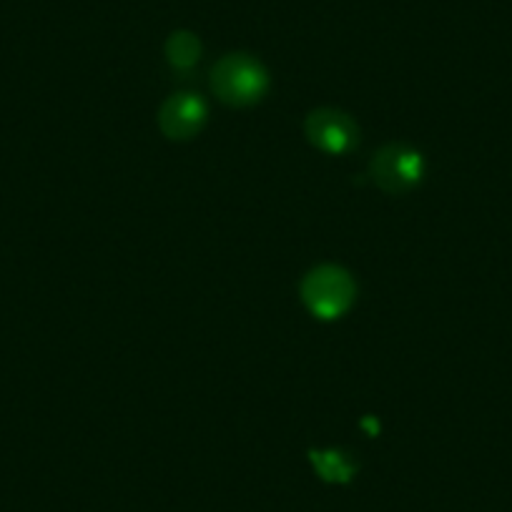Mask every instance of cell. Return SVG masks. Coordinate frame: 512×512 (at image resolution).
Returning a JSON list of instances; mask_svg holds the SVG:
<instances>
[{
  "mask_svg": "<svg viewBox=\"0 0 512 512\" xmlns=\"http://www.w3.org/2000/svg\"><path fill=\"white\" fill-rule=\"evenodd\" d=\"M211 88L219 101L229 103V106H251L264 98L269 88V76L256 58L234 53V56L221 58L214 66Z\"/></svg>",
  "mask_w": 512,
  "mask_h": 512,
  "instance_id": "1",
  "label": "cell"
},
{
  "mask_svg": "<svg viewBox=\"0 0 512 512\" xmlns=\"http://www.w3.org/2000/svg\"><path fill=\"white\" fill-rule=\"evenodd\" d=\"M302 299L314 317L337 319L352 307L354 282L344 269L324 264L304 277Z\"/></svg>",
  "mask_w": 512,
  "mask_h": 512,
  "instance_id": "2",
  "label": "cell"
},
{
  "mask_svg": "<svg viewBox=\"0 0 512 512\" xmlns=\"http://www.w3.org/2000/svg\"><path fill=\"white\" fill-rule=\"evenodd\" d=\"M425 174V161L420 151L405 144H390L379 149L369 161V176L387 194H405L415 189Z\"/></svg>",
  "mask_w": 512,
  "mask_h": 512,
  "instance_id": "3",
  "label": "cell"
},
{
  "mask_svg": "<svg viewBox=\"0 0 512 512\" xmlns=\"http://www.w3.org/2000/svg\"><path fill=\"white\" fill-rule=\"evenodd\" d=\"M307 136L324 154H347L359 139V128L347 113L337 108H319L307 116Z\"/></svg>",
  "mask_w": 512,
  "mask_h": 512,
  "instance_id": "4",
  "label": "cell"
},
{
  "mask_svg": "<svg viewBox=\"0 0 512 512\" xmlns=\"http://www.w3.org/2000/svg\"><path fill=\"white\" fill-rule=\"evenodd\" d=\"M204 121L206 103L196 93H176L159 111L161 131L174 141H184L199 134Z\"/></svg>",
  "mask_w": 512,
  "mask_h": 512,
  "instance_id": "5",
  "label": "cell"
},
{
  "mask_svg": "<svg viewBox=\"0 0 512 512\" xmlns=\"http://www.w3.org/2000/svg\"><path fill=\"white\" fill-rule=\"evenodd\" d=\"M312 462H314V470L329 482H347L349 477L354 475V462L349 460L344 452L337 450H329V452H312Z\"/></svg>",
  "mask_w": 512,
  "mask_h": 512,
  "instance_id": "6",
  "label": "cell"
},
{
  "mask_svg": "<svg viewBox=\"0 0 512 512\" xmlns=\"http://www.w3.org/2000/svg\"><path fill=\"white\" fill-rule=\"evenodd\" d=\"M166 56H169L171 66L174 68H191L201 56V46L196 36L191 33H174L166 43Z\"/></svg>",
  "mask_w": 512,
  "mask_h": 512,
  "instance_id": "7",
  "label": "cell"
}]
</instances>
